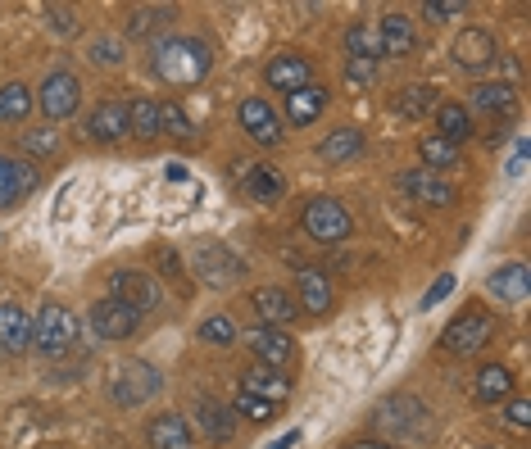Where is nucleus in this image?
Returning a JSON list of instances; mask_svg holds the SVG:
<instances>
[{
  "instance_id": "nucleus-1",
  "label": "nucleus",
  "mask_w": 531,
  "mask_h": 449,
  "mask_svg": "<svg viewBox=\"0 0 531 449\" xmlns=\"http://www.w3.org/2000/svg\"><path fill=\"white\" fill-rule=\"evenodd\" d=\"M155 73L159 82H168V87H196V82H205V73L214 69V55H209L205 41L196 37H164L155 41Z\"/></svg>"
},
{
  "instance_id": "nucleus-2",
  "label": "nucleus",
  "mask_w": 531,
  "mask_h": 449,
  "mask_svg": "<svg viewBox=\"0 0 531 449\" xmlns=\"http://www.w3.org/2000/svg\"><path fill=\"white\" fill-rule=\"evenodd\" d=\"M300 227H305L314 241L336 245V241H345V236L354 232V218H350V209H345L336 196H314L305 205V214H300Z\"/></svg>"
},
{
  "instance_id": "nucleus-3",
  "label": "nucleus",
  "mask_w": 531,
  "mask_h": 449,
  "mask_svg": "<svg viewBox=\"0 0 531 449\" xmlns=\"http://www.w3.org/2000/svg\"><path fill=\"white\" fill-rule=\"evenodd\" d=\"M73 341H78V318L64 304H46L37 313V323H32V345L41 354H64Z\"/></svg>"
},
{
  "instance_id": "nucleus-4",
  "label": "nucleus",
  "mask_w": 531,
  "mask_h": 449,
  "mask_svg": "<svg viewBox=\"0 0 531 449\" xmlns=\"http://www.w3.org/2000/svg\"><path fill=\"white\" fill-rule=\"evenodd\" d=\"M373 427L386 431V436H418V431L427 427V409H423V400H413V395H391V400L377 404Z\"/></svg>"
},
{
  "instance_id": "nucleus-5",
  "label": "nucleus",
  "mask_w": 531,
  "mask_h": 449,
  "mask_svg": "<svg viewBox=\"0 0 531 449\" xmlns=\"http://www.w3.org/2000/svg\"><path fill=\"white\" fill-rule=\"evenodd\" d=\"M491 332H495V323L486 318L482 309H463L459 318H454V323L441 332V345L450 354H477L486 341H491Z\"/></svg>"
},
{
  "instance_id": "nucleus-6",
  "label": "nucleus",
  "mask_w": 531,
  "mask_h": 449,
  "mask_svg": "<svg viewBox=\"0 0 531 449\" xmlns=\"http://www.w3.org/2000/svg\"><path fill=\"white\" fill-rule=\"evenodd\" d=\"M82 105V82L73 78L69 69H55L46 82H41V109H46L50 123H64V118H73Z\"/></svg>"
},
{
  "instance_id": "nucleus-7",
  "label": "nucleus",
  "mask_w": 531,
  "mask_h": 449,
  "mask_svg": "<svg viewBox=\"0 0 531 449\" xmlns=\"http://www.w3.org/2000/svg\"><path fill=\"white\" fill-rule=\"evenodd\" d=\"M109 300H118V304H128L132 313H150V309H159V300H164V295H159V286H155V277L150 273H132V268H123V273H114L109 277Z\"/></svg>"
},
{
  "instance_id": "nucleus-8",
  "label": "nucleus",
  "mask_w": 531,
  "mask_h": 449,
  "mask_svg": "<svg viewBox=\"0 0 531 449\" xmlns=\"http://www.w3.org/2000/svg\"><path fill=\"white\" fill-rule=\"evenodd\" d=\"M87 323H91V332L100 336V341H128L132 332H137V313L128 309V304H118V300H96L91 304V313H87Z\"/></svg>"
},
{
  "instance_id": "nucleus-9",
  "label": "nucleus",
  "mask_w": 531,
  "mask_h": 449,
  "mask_svg": "<svg viewBox=\"0 0 531 449\" xmlns=\"http://www.w3.org/2000/svg\"><path fill=\"white\" fill-rule=\"evenodd\" d=\"M264 82L273 91H300V87H309L314 82V69H309V59L305 55H295V50H282V55H273L264 64Z\"/></svg>"
},
{
  "instance_id": "nucleus-10",
  "label": "nucleus",
  "mask_w": 531,
  "mask_h": 449,
  "mask_svg": "<svg viewBox=\"0 0 531 449\" xmlns=\"http://www.w3.org/2000/svg\"><path fill=\"white\" fill-rule=\"evenodd\" d=\"M246 350L255 354L264 368H277V372L295 359V341L286 332H277V327H250V332H246Z\"/></svg>"
},
{
  "instance_id": "nucleus-11",
  "label": "nucleus",
  "mask_w": 531,
  "mask_h": 449,
  "mask_svg": "<svg viewBox=\"0 0 531 449\" xmlns=\"http://www.w3.org/2000/svg\"><path fill=\"white\" fill-rule=\"evenodd\" d=\"M159 386H164V381H159V372L150 368V363H128L114 381V400L132 409V404H146L150 395H159Z\"/></svg>"
},
{
  "instance_id": "nucleus-12",
  "label": "nucleus",
  "mask_w": 531,
  "mask_h": 449,
  "mask_svg": "<svg viewBox=\"0 0 531 449\" xmlns=\"http://www.w3.org/2000/svg\"><path fill=\"white\" fill-rule=\"evenodd\" d=\"M196 273L209 286H232L236 277L246 273V264L232 250H223V245H205V250H196Z\"/></svg>"
},
{
  "instance_id": "nucleus-13",
  "label": "nucleus",
  "mask_w": 531,
  "mask_h": 449,
  "mask_svg": "<svg viewBox=\"0 0 531 449\" xmlns=\"http://www.w3.org/2000/svg\"><path fill=\"white\" fill-rule=\"evenodd\" d=\"M250 309L264 318V327H277V332H282L286 323H295V318H300V304H295L282 286H259V291L250 295Z\"/></svg>"
},
{
  "instance_id": "nucleus-14",
  "label": "nucleus",
  "mask_w": 531,
  "mask_h": 449,
  "mask_svg": "<svg viewBox=\"0 0 531 449\" xmlns=\"http://www.w3.org/2000/svg\"><path fill=\"white\" fill-rule=\"evenodd\" d=\"M236 118H241V127H246L259 146H277V141H282V123H277V114L268 109V100H259V96L241 100Z\"/></svg>"
},
{
  "instance_id": "nucleus-15",
  "label": "nucleus",
  "mask_w": 531,
  "mask_h": 449,
  "mask_svg": "<svg viewBox=\"0 0 531 449\" xmlns=\"http://www.w3.org/2000/svg\"><path fill=\"white\" fill-rule=\"evenodd\" d=\"M87 137L100 141V146L123 141V137H128V105H118V100L96 105V109H91V118H87Z\"/></svg>"
},
{
  "instance_id": "nucleus-16",
  "label": "nucleus",
  "mask_w": 531,
  "mask_h": 449,
  "mask_svg": "<svg viewBox=\"0 0 531 449\" xmlns=\"http://www.w3.org/2000/svg\"><path fill=\"white\" fill-rule=\"evenodd\" d=\"M413 46H418V32H413V19L409 14H382V23H377V50L382 55H413Z\"/></svg>"
},
{
  "instance_id": "nucleus-17",
  "label": "nucleus",
  "mask_w": 531,
  "mask_h": 449,
  "mask_svg": "<svg viewBox=\"0 0 531 449\" xmlns=\"http://www.w3.org/2000/svg\"><path fill=\"white\" fill-rule=\"evenodd\" d=\"M495 55H500L495 37L482 28H463V37L454 41V64H459V69H486Z\"/></svg>"
},
{
  "instance_id": "nucleus-18",
  "label": "nucleus",
  "mask_w": 531,
  "mask_h": 449,
  "mask_svg": "<svg viewBox=\"0 0 531 449\" xmlns=\"http://www.w3.org/2000/svg\"><path fill=\"white\" fill-rule=\"evenodd\" d=\"M359 150H364V132H359L354 123L332 127V132L318 141V159H323V164H354Z\"/></svg>"
},
{
  "instance_id": "nucleus-19",
  "label": "nucleus",
  "mask_w": 531,
  "mask_h": 449,
  "mask_svg": "<svg viewBox=\"0 0 531 449\" xmlns=\"http://www.w3.org/2000/svg\"><path fill=\"white\" fill-rule=\"evenodd\" d=\"M400 186L409 191L413 200H427V205H454V186L450 182H441V177L432 173V168H413V173H404L400 177Z\"/></svg>"
},
{
  "instance_id": "nucleus-20",
  "label": "nucleus",
  "mask_w": 531,
  "mask_h": 449,
  "mask_svg": "<svg viewBox=\"0 0 531 449\" xmlns=\"http://www.w3.org/2000/svg\"><path fill=\"white\" fill-rule=\"evenodd\" d=\"M196 418H200V431H205L209 445H227V440L236 436V413L227 409V404L209 400V395L196 404Z\"/></svg>"
},
{
  "instance_id": "nucleus-21",
  "label": "nucleus",
  "mask_w": 531,
  "mask_h": 449,
  "mask_svg": "<svg viewBox=\"0 0 531 449\" xmlns=\"http://www.w3.org/2000/svg\"><path fill=\"white\" fill-rule=\"evenodd\" d=\"M241 391L246 395H255V400H264V404H277V400H286V377L277 368H264V363H255V368H246L241 372Z\"/></svg>"
},
{
  "instance_id": "nucleus-22",
  "label": "nucleus",
  "mask_w": 531,
  "mask_h": 449,
  "mask_svg": "<svg viewBox=\"0 0 531 449\" xmlns=\"http://www.w3.org/2000/svg\"><path fill=\"white\" fill-rule=\"evenodd\" d=\"M32 341V323L19 304H0V350L5 354H23Z\"/></svg>"
},
{
  "instance_id": "nucleus-23",
  "label": "nucleus",
  "mask_w": 531,
  "mask_h": 449,
  "mask_svg": "<svg viewBox=\"0 0 531 449\" xmlns=\"http://www.w3.org/2000/svg\"><path fill=\"white\" fill-rule=\"evenodd\" d=\"M146 440L155 449H191V427H187V418H177V413H159V418H150Z\"/></svg>"
},
{
  "instance_id": "nucleus-24",
  "label": "nucleus",
  "mask_w": 531,
  "mask_h": 449,
  "mask_svg": "<svg viewBox=\"0 0 531 449\" xmlns=\"http://www.w3.org/2000/svg\"><path fill=\"white\" fill-rule=\"evenodd\" d=\"M32 186H37V168L14 164V159L0 155V205H19Z\"/></svg>"
},
{
  "instance_id": "nucleus-25",
  "label": "nucleus",
  "mask_w": 531,
  "mask_h": 449,
  "mask_svg": "<svg viewBox=\"0 0 531 449\" xmlns=\"http://www.w3.org/2000/svg\"><path fill=\"white\" fill-rule=\"evenodd\" d=\"M295 286H300V309H309V313L332 309V282L323 277V268H300Z\"/></svg>"
},
{
  "instance_id": "nucleus-26",
  "label": "nucleus",
  "mask_w": 531,
  "mask_h": 449,
  "mask_svg": "<svg viewBox=\"0 0 531 449\" xmlns=\"http://www.w3.org/2000/svg\"><path fill=\"white\" fill-rule=\"evenodd\" d=\"M323 109H327V87H314V82H309V87H300V91H291V96H286V118H291L295 127L314 123V118L323 114Z\"/></svg>"
},
{
  "instance_id": "nucleus-27",
  "label": "nucleus",
  "mask_w": 531,
  "mask_h": 449,
  "mask_svg": "<svg viewBox=\"0 0 531 449\" xmlns=\"http://www.w3.org/2000/svg\"><path fill=\"white\" fill-rule=\"evenodd\" d=\"M436 137H445L450 146H459V141L472 137V114L463 105H454V100H445V105H436Z\"/></svg>"
},
{
  "instance_id": "nucleus-28",
  "label": "nucleus",
  "mask_w": 531,
  "mask_h": 449,
  "mask_svg": "<svg viewBox=\"0 0 531 449\" xmlns=\"http://www.w3.org/2000/svg\"><path fill=\"white\" fill-rule=\"evenodd\" d=\"M468 100H472V109H482V114H509L518 96H513L509 82H482V87H472ZM472 109H468V114H472Z\"/></svg>"
},
{
  "instance_id": "nucleus-29",
  "label": "nucleus",
  "mask_w": 531,
  "mask_h": 449,
  "mask_svg": "<svg viewBox=\"0 0 531 449\" xmlns=\"http://www.w3.org/2000/svg\"><path fill=\"white\" fill-rule=\"evenodd\" d=\"M168 23H173V10H168V5H141V10L128 14V37L146 41V37H155V32H164Z\"/></svg>"
},
{
  "instance_id": "nucleus-30",
  "label": "nucleus",
  "mask_w": 531,
  "mask_h": 449,
  "mask_svg": "<svg viewBox=\"0 0 531 449\" xmlns=\"http://www.w3.org/2000/svg\"><path fill=\"white\" fill-rule=\"evenodd\" d=\"M509 391H513V372L504 368V363H486V368L477 372V400L482 404H500Z\"/></svg>"
},
{
  "instance_id": "nucleus-31",
  "label": "nucleus",
  "mask_w": 531,
  "mask_h": 449,
  "mask_svg": "<svg viewBox=\"0 0 531 449\" xmlns=\"http://www.w3.org/2000/svg\"><path fill=\"white\" fill-rule=\"evenodd\" d=\"M491 295H500V300H509V304H518V300H527V264H509V268H500V273H491Z\"/></svg>"
},
{
  "instance_id": "nucleus-32",
  "label": "nucleus",
  "mask_w": 531,
  "mask_h": 449,
  "mask_svg": "<svg viewBox=\"0 0 531 449\" xmlns=\"http://www.w3.org/2000/svg\"><path fill=\"white\" fill-rule=\"evenodd\" d=\"M441 100H436V87H427V82H413V87H404L400 96H395V114L404 118H423L427 109H436Z\"/></svg>"
},
{
  "instance_id": "nucleus-33",
  "label": "nucleus",
  "mask_w": 531,
  "mask_h": 449,
  "mask_svg": "<svg viewBox=\"0 0 531 449\" xmlns=\"http://www.w3.org/2000/svg\"><path fill=\"white\" fill-rule=\"evenodd\" d=\"M28 114H32V91L23 82L0 87V123H28Z\"/></svg>"
},
{
  "instance_id": "nucleus-34",
  "label": "nucleus",
  "mask_w": 531,
  "mask_h": 449,
  "mask_svg": "<svg viewBox=\"0 0 531 449\" xmlns=\"http://www.w3.org/2000/svg\"><path fill=\"white\" fill-rule=\"evenodd\" d=\"M246 191L259 200V205H273V200H282V177H277L268 164H255L246 173Z\"/></svg>"
},
{
  "instance_id": "nucleus-35",
  "label": "nucleus",
  "mask_w": 531,
  "mask_h": 449,
  "mask_svg": "<svg viewBox=\"0 0 531 449\" xmlns=\"http://www.w3.org/2000/svg\"><path fill=\"white\" fill-rule=\"evenodd\" d=\"M418 155H423V168H432V173H436V168H454V164H459V146H450V141L436 137V132L418 141Z\"/></svg>"
},
{
  "instance_id": "nucleus-36",
  "label": "nucleus",
  "mask_w": 531,
  "mask_h": 449,
  "mask_svg": "<svg viewBox=\"0 0 531 449\" xmlns=\"http://www.w3.org/2000/svg\"><path fill=\"white\" fill-rule=\"evenodd\" d=\"M128 132H137L141 141L159 137V105L155 100H137V105H128Z\"/></svg>"
},
{
  "instance_id": "nucleus-37",
  "label": "nucleus",
  "mask_w": 531,
  "mask_h": 449,
  "mask_svg": "<svg viewBox=\"0 0 531 449\" xmlns=\"http://www.w3.org/2000/svg\"><path fill=\"white\" fill-rule=\"evenodd\" d=\"M200 341H205V345H232L236 341V323L227 318V313H214V318L200 323Z\"/></svg>"
},
{
  "instance_id": "nucleus-38",
  "label": "nucleus",
  "mask_w": 531,
  "mask_h": 449,
  "mask_svg": "<svg viewBox=\"0 0 531 449\" xmlns=\"http://www.w3.org/2000/svg\"><path fill=\"white\" fill-rule=\"evenodd\" d=\"M159 132H173V137H196V127H191L187 109L182 105H159Z\"/></svg>"
},
{
  "instance_id": "nucleus-39",
  "label": "nucleus",
  "mask_w": 531,
  "mask_h": 449,
  "mask_svg": "<svg viewBox=\"0 0 531 449\" xmlns=\"http://www.w3.org/2000/svg\"><path fill=\"white\" fill-rule=\"evenodd\" d=\"M345 46H350V59H373L377 64V55H382V50H377V37L364 28V23H354V28L345 32Z\"/></svg>"
},
{
  "instance_id": "nucleus-40",
  "label": "nucleus",
  "mask_w": 531,
  "mask_h": 449,
  "mask_svg": "<svg viewBox=\"0 0 531 449\" xmlns=\"http://www.w3.org/2000/svg\"><path fill=\"white\" fill-rule=\"evenodd\" d=\"M87 59H91V64H105V69H114V64H123V41H118V37H96L87 46Z\"/></svg>"
},
{
  "instance_id": "nucleus-41",
  "label": "nucleus",
  "mask_w": 531,
  "mask_h": 449,
  "mask_svg": "<svg viewBox=\"0 0 531 449\" xmlns=\"http://www.w3.org/2000/svg\"><path fill=\"white\" fill-rule=\"evenodd\" d=\"M232 413H241V418H255V422H268V418H273V404L255 400V395H246V391H236Z\"/></svg>"
},
{
  "instance_id": "nucleus-42",
  "label": "nucleus",
  "mask_w": 531,
  "mask_h": 449,
  "mask_svg": "<svg viewBox=\"0 0 531 449\" xmlns=\"http://www.w3.org/2000/svg\"><path fill=\"white\" fill-rule=\"evenodd\" d=\"M468 10L463 0H427L423 5V19H432V23H445V19H459V14Z\"/></svg>"
},
{
  "instance_id": "nucleus-43",
  "label": "nucleus",
  "mask_w": 531,
  "mask_h": 449,
  "mask_svg": "<svg viewBox=\"0 0 531 449\" xmlns=\"http://www.w3.org/2000/svg\"><path fill=\"white\" fill-rule=\"evenodd\" d=\"M50 28H55V32H64V37H73V32H78V14H73V10H59V5H50Z\"/></svg>"
},
{
  "instance_id": "nucleus-44",
  "label": "nucleus",
  "mask_w": 531,
  "mask_h": 449,
  "mask_svg": "<svg viewBox=\"0 0 531 449\" xmlns=\"http://www.w3.org/2000/svg\"><path fill=\"white\" fill-rule=\"evenodd\" d=\"M23 146H28L32 155H50V150H55V132H50V127H41V132H28V137H23Z\"/></svg>"
},
{
  "instance_id": "nucleus-45",
  "label": "nucleus",
  "mask_w": 531,
  "mask_h": 449,
  "mask_svg": "<svg viewBox=\"0 0 531 449\" xmlns=\"http://www.w3.org/2000/svg\"><path fill=\"white\" fill-rule=\"evenodd\" d=\"M373 73H377L373 59H350V64H345V78L350 82H373Z\"/></svg>"
},
{
  "instance_id": "nucleus-46",
  "label": "nucleus",
  "mask_w": 531,
  "mask_h": 449,
  "mask_svg": "<svg viewBox=\"0 0 531 449\" xmlns=\"http://www.w3.org/2000/svg\"><path fill=\"white\" fill-rule=\"evenodd\" d=\"M450 291H454V277H450V273H445V277H436V286L423 295V309H432V304H441Z\"/></svg>"
},
{
  "instance_id": "nucleus-47",
  "label": "nucleus",
  "mask_w": 531,
  "mask_h": 449,
  "mask_svg": "<svg viewBox=\"0 0 531 449\" xmlns=\"http://www.w3.org/2000/svg\"><path fill=\"white\" fill-rule=\"evenodd\" d=\"M509 422H513V427H531V404L527 400H513L509 404Z\"/></svg>"
},
{
  "instance_id": "nucleus-48",
  "label": "nucleus",
  "mask_w": 531,
  "mask_h": 449,
  "mask_svg": "<svg viewBox=\"0 0 531 449\" xmlns=\"http://www.w3.org/2000/svg\"><path fill=\"white\" fill-rule=\"evenodd\" d=\"M295 440H300V431H286V436H282V440H273V445H268V449H291Z\"/></svg>"
},
{
  "instance_id": "nucleus-49",
  "label": "nucleus",
  "mask_w": 531,
  "mask_h": 449,
  "mask_svg": "<svg viewBox=\"0 0 531 449\" xmlns=\"http://www.w3.org/2000/svg\"><path fill=\"white\" fill-rule=\"evenodd\" d=\"M350 449H395V445H382V440H354Z\"/></svg>"
},
{
  "instance_id": "nucleus-50",
  "label": "nucleus",
  "mask_w": 531,
  "mask_h": 449,
  "mask_svg": "<svg viewBox=\"0 0 531 449\" xmlns=\"http://www.w3.org/2000/svg\"><path fill=\"white\" fill-rule=\"evenodd\" d=\"M486 449H495V445H486Z\"/></svg>"
}]
</instances>
